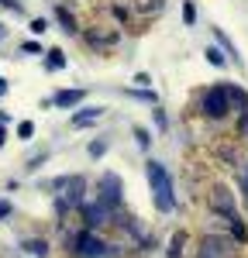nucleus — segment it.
Listing matches in <instances>:
<instances>
[{
  "label": "nucleus",
  "mask_w": 248,
  "mask_h": 258,
  "mask_svg": "<svg viewBox=\"0 0 248 258\" xmlns=\"http://www.w3.org/2000/svg\"><path fill=\"white\" fill-rule=\"evenodd\" d=\"M121 193H124V182L117 172H103L100 176V203H107L110 210L121 207Z\"/></svg>",
  "instance_id": "6"
},
{
  "label": "nucleus",
  "mask_w": 248,
  "mask_h": 258,
  "mask_svg": "<svg viewBox=\"0 0 248 258\" xmlns=\"http://www.w3.org/2000/svg\"><path fill=\"white\" fill-rule=\"evenodd\" d=\"M110 11H114V18H117V21H128V11H124L121 4H114V7H110Z\"/></svg>",
  "instance_id": "28"
},
{
  "label": "nucleus",
  "mask_w": 248,
  "mask_h": 258,
  "mask_svg": "<svg viewBox=\"0 0 248 258\" xmlns=\"http://www.w3.org/2000/svg\"><path fill=\"white\" fill-rule=\"evenodd\" d=\"M0 145H4V124H0Z\"/></svg>",
  "instance_id": "32"
},
{
  "label": "nucleus",
  "mask_w": 248,
  "mask_h": 258,
  "mask_svg": "<svg viewBox=\"0 0 248 258\" xmlns=\"http://www.w3.org/2000/svg\"><path fill=\"white\" fill-rule=\"evenodd\" d=\"M69 251L80 258H103V255H110V244L103 238H97V231L83 227L76 238H69Z\"/></svg>",
  "instance_id": "3"
},
{
  "label": "nucleus",
  "mask_w": 248,
  "mask_h": 258,
  "mask_svg": "<svg viewBox=\"0 0 248 258\" xmlns=\"http://www.w3.org/2000/svg\"><path fill=\"white\" fill-rule=\"evenodd\" d=\"M214 38H217V48H221V52H227V62H234L238 69L245 66V62H241V55H238V48H234V41L227 38V35L221 31V28H214Z\"/></svg>",
  "instance_id": "9"
},
{
  "label": "nucleus",
  "mask_w": 248,
  "mask_h": 258,
  "mask_svg": "<svg viewBox=\"0 0 248 258\" xmlns=\"http://www.w3.org/2000/svg\"><path fill=\"white\" fill-rule=\"evenodd\" d=\"M152 117H155V127H159V131H165V127H169V120H165V110H162V107H155V110H152Z\"/></svg>",
  "instance_id": "23"
},
{
  "label": "nucleus",
  "mask_w": 248,
  "mask_h": 258,
  "mask_svg": "<svg viewBox=\"0 0 248 258\" xmlns=\"http://www.w3.org/2000/svg\"><path fill=\"white\" fill-rule=\"evenodd\" d=\"M83 189H86V179L83 176H73L69 179V186H66V203H69V207H83Z\"/></svg>",
  "instance_id": "8"
},
{
  "label": "nucleus",
  "mask_w": 248,
  "mask_h": 258,
  "mask_svg": "<svg viewBox=\"0 0 248 258\" xmlns=\"http://www.w3.org/2000/svg\"><path fill=\"white\" fill-rule=\"evenodd\" d=\"M21 248H24L28 255H38V258H41V255H48V244H45L41 238H35V241H24Z\"/></svg>",
  "instance_id": "19"
},
{
  "label": "nucleus",
  "mask_w": 248,
  "mask_h": 258,
  "mask_svg": "<svg viewBox=\"0 0 248 258\" xmlns=\"http://www.w3.org/2000/svg\"><path fill=\"white\" fill-rule=\"evenodd\" d=\"M183 21H186V24H193V21H197V7H193L190 0L183 4Z\"/></svg>",
  "instance_id": "24"
},
{
  "label": "nucleus",
  "mask_w": 248,
  "mask_h": 258,
  "mask_svg": "<svg viewBox=\"0 0 248 258\" xmlns=\"http://www.w3.org/2000/svg\"><path fill=\"white\" fill-rule=\"evenodd\" d=\"M86 41H90L93 48H110V45H117V35H114V31H107V35H100V31H86Z\"/></svg>",
  "instance_id": "14"
},
{
  "label": "nucleus",
  "mask_w": 248,
  "mask_h": 258,
  "mask_svg": "<svg viewBox=\"0 0 248 258\" xmlns=\"http://www.w3.org/2000/svg\"><path fill=\"white\" fill-rule=\"evenodd\" d=\"M238 131L248 135V110H241V120H238Z\"/></svg>",
  "instance_id": "29"
},
{
  "label": "nucleus",
  "mask_w": 248,
  "mask_h": 258,
  "mask_svg": "<svg viewBox=\"0 0 248 258\" xmlns=\"http://www.w3.org/2000/svg\"><path fill=\"white\" fill-rule=\"evenodd\" d=\"M224 90H227V100H231V107L241 114V110H248V90H241L238 83H224Z\"/></svg>",
  "instance_id": "10"
},
{
  "label": "nucleus",
  "mask_w": 248,
  "mask_h": 258,
  "mask_svg": "<svg viewBox=\"0 0 248 258\" xmlns=\"http://www.w3.org/2000/svg\"><path fill=\"white\" fill-rule=\"evenodd\" d=\"M231 100H227V90H224V83L221 86H207L204 93H200V114H204L207 120H224L231 117Z\"/></svg>",
  "instance_id": "2"
},
{
  "label": "nucleus",
  "mask_w": 248,
  "mask_h": 258,
  "mask_svg": "<svg viewBox=\"0 0 248 258\" xmlns=\"http://www.w3.org/2000/svg\"><path fill=\"white\" fill-rule=\"evenodd\" d=\"M103 152H107V141H103V138H97V141H90V155H93V159H100Z\"/></svg>",
  "instance_id": "22"
},
{
  "label": "nucleus",
  "mask_w": 248,
  "mask_h": 258,
  "mask_svg": "<svg viewBox=\"0 0 248 258\" xmlns=\"http://www.w3.org/2000/svg\"><path fill=\"white\" fill-rule=\"evenodd\" d=\"M135 141H138V148H148V145H152V135H148L145 127H135Z\"/></svg>",
  "instance_id": "20"
},
{
  "label": "nucleus",
  "mask_w": 248,
  "mask_h": 258,
  "mask_svg": "<svg viewBox=\"0 0 248 258\" xmlns=\"http://www.w3.org/2000/svg\"><path fill=\"white\" fill-rule=\"evenodd\" d=\"M4 93H7V83H4V80H0V97H4Z\"/></svg>",
  "instance_id": "31"
},
{
  "label": "nucleus",
  "mask_w": 248,
  "mask_h": 258,
  "mask_svg": "<svg viewBox=\"0 0 248 258\" xmlns=\"http://www.w3.org/2000/svg\"><path fill=\"white\" fill-rule=\"evenodd\" d=\"M31 31H35V35L48 31V21H45V18H35V21H31Z\"/></svg>",
  "instance_id": "25"
},
{
  "label": "nucleus",
  "mask_w": 248,
  "mask_h": 258,
  "mask_svg": "<svg viewBox=\"0 0 248 258\" xmlns=\"http://www.w3.org/2000/svg\"><path fill=\"white\" fill-rule=\"evenodd\" d=\"M224 220H227L231 238L238 241V244H245V241H248V227H245V220H241V214H231V217H224Z\"/></svg>",
  "instance_id": "13"
},
{
  "label": "nucleus",
  "mask_w": 248,
  "mask_h": 258,
  "mask_svg": "<svg viewBox=\"0 0 248 258\" xmlns=\"http://www.w3.org/2000/svg\"><path fill=\"white\" fill-rule=\"evenodd\" d=\"M207 203H210V210H214L217 217H231V214H238V207H234V193L227 189L224 182L210 186V193H207Z\"/></svg>",
  "instance_id": "5"
},
{
  "label": "nucleus",
  "mask_w": 248,
  "mask_h": 258,
  "mask_svg": "<svg viewBox=\"0 0 248 258\" xmlns=\"http://www.w3.org/2000/svg\"><path fill=\"white\" fill-rule=\"evenodd\" d=\"M31 135H35V124H31V120H21L18 124V138L24 141V138H31Z\"/></svg>",
  "instance_id": "21"
},
{
  "label": "nucleus",
  "mask_w": 248,
  "mask_h": 258,
  "mask_svg": "<svg viewBox=\"0 0 248 258\" xmlns=\"http://www.w3.org/2000/svg\"><path fill=\"white\" fill-rule=\"evenodd\" d=\"M11 214H14V207H11L7 200H0V220H4V217H11Z\"/></svg>",
  "instance_id": "27"
},
{
  "label": "nucleus",
  "mask_w": 248,
  "mask_h": 258,
  "mask_svg": "<svg viewBox=\"0 0 248 258\" xmlns=\"http://www.w3.org/2000/svg\"><path fill=\"white\" fill-rule=\"evenodd\" d=\"M103 117V107H83L73 114V127H86V124H93V120Z\"/></svg>",
  "instance_id": "12"
},
{
  "label": "nucleus",
  "mask_w": 248,
  "mask_h": 258,
  "mask_svg": "<svg viewBox=\"0 0 248 258\" xmlns=\"http://www.w3.org/2000/svg\"><path fill=\"white\" fill-rule=\"evenodd\" d=\"M183 244H186V231H176L169 241V258H183Z\"/></svg>",
  "instance_id": "17"
},
{
  "label": "nucleus",
  "mask_w": 248,
  "mask_h": 258,
  "mask_svg": "<svg viewBox=\"0 0 248 258\" xmlns=\"http://www.w3.org/2000/svg\"><path fill=\"white\" fill-rule=\"evenodd\" d=\"M21 52H28V55H38L41 45H38V41H24V45H21Z\"/></svg>",
  "instance_id": "26"
},
{
  "label": "nucleus",
  "mask_w": 248,
  "mask_h": 258,
  "mask_svg": "<svg viewBox=\"0 0 248 258\" xmlns=\"http://www.w3.org/2000/svg\"><path fill=\"white\" fill-rule=\"evenodd\" d=\"M0 4H4V0H0Z\"/></svg>",
  "instance_id": "34"
},
{
  "label": "nucleus",
  "mask_w": 248,
  "mask_h": 258,
  "mask_svg": "<svg viewBox=\"0 0 248 258\" xmlns=\"http://www.w3.org/2000/svg\"><path fill=\"white\" fill-rule=\"evenodd\" d=\"M234 238H224V234H207L200 238V248H197V258H231L234 255Z\"/></svg>",
  "instance_id": "4"
},
{
  "label": "nucleus",
  "mask_w": 248,
  "mask_h": 258,
  "mask_svg": "<svg viewBox=\"0 0 248 258\" xmlns=\"http://www.w3.org/2000/svg\"><path fill=\"white\" fill-rule=\"evenodd\" d=\"M45 66H48V69H66V52H62V48L45 52Z\"/></svg>",
  "instance_id": "16"
},
{
  "label": "nucleus",
  "mask_w": 248,
  "mask_h": 258,
  "mask_svg": "<svg viewBox=\"0 0 248 258\" xmlns=\"http://www.w3.org/2000/svg\"><path fill=\"white\" fill-rule=\"evenodd\" d=\"M204 55H207V62H210V66H217V69H224V66H227V55L217 48V45H210Z\"/></svg>",
  "instance_id": "18"
},
{
  "label": "nucleus",
  "mask_w": 248,
  "mask_h": 258,
  "mask_svg": "<svg viewBox=\"0 0 248 258\" xmlns=\"http://www.w3.org/2000/svg\"><path fill=\"white\" fill-rule=\"evenodd\" d=\"M55 18H59V24L62 28H66V31H69V35H76V31H80V24H76V18H73V14H69V11H66V7H55Z\"/></svg>",
  "instance_id": "15"
},
{
  "label": "nucleus",
  "mask_w": 248,
  "mask_h": 258,
  "mask_svg": "<svg viewBox=\"0 0 248 258\" xmlns=\"http://www.w3.org/2000/svg\"><path fill=\"white\" fill-rule=\"evenodd\" d=\"M83 97H86V90H59V93L52 97V103L66 110V107H76V103H83Z\"/></svg>",
  "instance_id": "11"
},
{
  "label": "nucleus",
  "mask_w": 248,
  "mask_h": 258,
  "mask_svg": "<svg viewBox=\"0 0 248 258\" xmlns=\"http://www.w3.org/2000/svg\"><path fill=\"white\" fill-rule=\"evenodd\" d=\"M135 83H138V86H148L152 80H148V73H138V76H135Z\"/></svg>",
  "instance_id": "30"
},
{
  "label": "nucleus",
  "mask_w": 248,
  "mask_h": 258,
  "mask_svg": "<svg viewBox=\"0 0 248 258\" xmlns=\"http://www.w3.org/2000/svg\"><path fill=\"white\" fill-rule=\"evenodd\" d=\"M80 214H83V224L90 227V231H97V227H103V224H110L114 220V210L107 207V203H83L80 207Z\"/></svg>",
  "instance_id": "7"
},
{
  "label": "nucleus",
  "mask_w": 248,
  "mask_h": 258,
  "mask_svg": "<svg viewBox=\"0 0 248 258\" xmlns=\"http://www.w3.org/2000/svg\"><path fill=\"white\" fill-rule=\"evenodd\" d=\"M145 176H148V186H152V200L159 207V214H172L176 210V193H172V176L162 162L148 159L145 162Z\"/></svg>",
  "instance_id": "1"
},
{
  "label": "nucleus",
  "mask_w": 248,
  "mask_h": 258,
  "mask_svg": "<svg viewBox=\"0 0 248 258\" xmlns=\"http://www.w3.org/2000/svg\"><path fill=\"white\" fill-rule=\"evenodd\" d=\"M0 38H4V24H0Z\"/></svg>",
  "instance_id": "33"
}]
</instances>
